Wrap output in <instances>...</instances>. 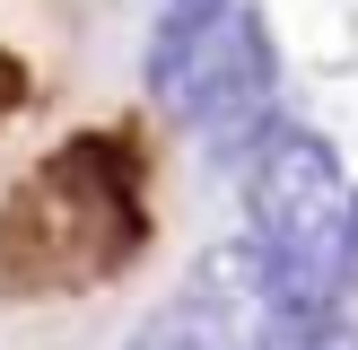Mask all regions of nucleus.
<instances>
[{"mask_svg": "<svg viewBox=\"0 0 358 350\" xmlns=\"http://www.w3.org/2000/svg\"><path fill=\"white\" fill-rule=\"evenodd\" d=\"M149 254V149L131 122L70 132L0 192V298H79Z\"/></svg>", "mask_w": 358, "mask_h": 350, "instance_id": "nucleus-1", "label": "nucleus"}, {"mask_svg": "<svg viewBox=\"0 0 358 350\" xmlns=\"http://www.w3.org/2000/svg\"><path fill=\"white\" fill-rule=\"evenodd\" d=\"M271 88H280V52H271V27H262L254 0H227L210 18H192V9L157 18V35H149V97L175 122L210 132V149L227 167L236 158L254 167V149L280 132Z\"/></svg>", "mask_w": 358, "mask_h": 350, "instance_id": "nucleus-2", "label": "nucleus"}, {"mask_svg": "<svg viewBox=\"0 0 358 350\" xmlns=\"http://www.w3.org/2000/svg\"><path fill=\"white\" fill-rule=\"evenodd\" d=\"M350 192L358 184L341 175V149L324 132H306V122H280L254 149V167H245V237L306 245V237H324V227L350 219Z\"/></svg>", "mask_w": 358, "mask_h": 350, "instance_id": "nucleus-3", "label": "nucleus"}, {"mask_svg": "<svg viewBox=\"0 0 358 350\" xmlns=\"http://www.w3.org/2000/svg\"><path fill=\"white\" fill-rule=\"evenodd\" d=\"M122 350H236V307H219L210 289H175L122 332Z\"/></svg>", "mask_w": 358, "mask_h": 350, "instance_id": "nucleus-4", "label": "nucleus"}, {"mask_svg": "<svg viewBox=\"0 0 358 350\" xmlns=\"http://www.w3.org/2000/svg\"><path fill=\"white\" fill-rule=\"evenodd\" d=\"M27 105H35V62H27L17 44H0V132H9Z\"/></svg>", "mask_w": 358, "mask_h": 350, "instance_id": "nucleus-5", "label": "nucleus"}, {"mask_svg": "<svg viewBox=\"0 0 358 350\" xmlns=\"http://www.w3.org/2000/svg\"><path fill=\"white\" fill-rule=\"evenodd\" d=\"M166 9H192V18H210V9H227V0H166Z\"/></svg>", "mask_w": 358, "mask_h": 350, "instance_id": "nucleus-6", "label": "nucleus"}, {"mask_svg": "<svg viewBox=\"0 0 358 350\" xmlns=\"http://www.w3.org/2000/svg\"><path fill=\"white\" fill-rule=\"evenodd\" d=\"M324 350H358V324H341V332H332V342Z\"/></svg>", "mask_w": 358, "mask_h": 350, "instance_id": "nucleus-7", "label": "nucleus"}]
</instances>
